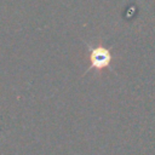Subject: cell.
<instances>
[{
  "label": "cell",
  "instance_id": "1",
  "mask_svg": "<svg viewBox=\"0 0 155 155\" xmlns=\"http://www.w3.org/2000/svg\"><path fill=\"white\" fill-rule=\"evenodd\" d=\"M91 63L94 68L97 69H102L103 67L108 65L110 62V53L108 50L103 48V47H97L91 52L90 56Z\"/></svg>",
  "mask_w": 155,
  "mask_h": 155
}]
</instances>
